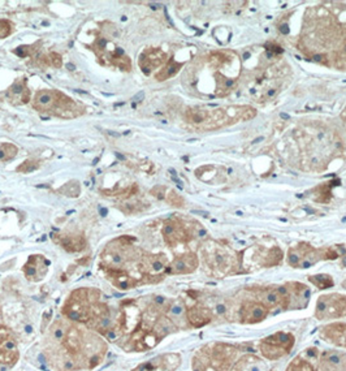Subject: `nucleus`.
I'll list each match as a JSON object with an SVG mask.
<instances>
[{
  "label": "nucleus",
  "mask_w": 346,
  "mask_h": 371,
  "mask_svg": "<svg viewBox=\"0 0 346 371\" xmlns=\"http://www.w3.org/2000/svg\"><path fill=\"white\" fill-rule=\"evenodd\" d=\"M315 315L318 319L346 315V297L341 295L322 296L316 305Z\"/></svg>",
  "instance_id": "1"
},
{
  "label": "nucleus",
  "mask_w": 346,
  "mask_h": 371,
  "mask_svg": "<svg viewBox=\"0 0 346 371\" xmlns=\"http://www.w3.org/2000/svg\"><path fill=\"white\" fill-rule=\"evenodd\" d=\"M268 315V309L263 304L249 302L245 304L241 309V320L243 323H259Z\"/></svg>",
  "instance_id": "2"
},
{
  "label": "nucleus",
  "mask_w": 346,
  "mask_h": 371,
  "mask_svg": "<svg viewBox=\"0 0 346 371\" xmlns=\"http://www.w3.org/2000/svg\"><path fill=\"white\" fill-rule=\"evenodd\" d=\"M198 266V259L194 254L181 255L173 260L172 264L168 267V272L171 274H189L193 272Z\"/></svg>",
  "instance_id": "3"
},
{
  "label": "nucleus",
  "mask_w": 346,
  "mask_h": 371,
  "mask_svg": "<svg viewBox=\"0 0 346 371\" xmlns=\"http://www.w3.org/2000/svg\"><path fill=\"white\" fill-rule=\"evenodd\" d=\"M167 59V55L160 50H149V51L143 52V55L141 56L139 60V65L142 68L145 74H150L151 69L155 66H159L160 64H163L164 60Z\"/></svg>",
  "instance_id": "4"
},
{
  "label": "nucleus",
  "mask_w": 346,
  "mask_h": 371,
  "mask_svg": "<svg viewBox=\"0 0 346 371\" xmlns=\"http://www.w3.org/2000/svg\"><path fill=\"white\" fill-rule=\"evenodd\" d=\"M163 235L167 244L171 245V247H174L177 243H182V241H187L189 240V237H187L186 232L183 231L182 227L174 222H167L164 224Z\"/></svg>",
  "instance_id": "5"
},
{
  "label": "nucleus",
  "mask_w": 346,
  "mask_h": 371,
  "mask_svg": "<svg viewBox=\"0 0 346 371\" xmlns=\"http://www.w3.org/2000/svg\"><path fill=\"white\" fill-rule=\"evenodd\" d=\"M187 319L193 327H203L211 320V311L206 308H191L187 310Z\"/></svg>",
  "instance_id": "6"
},
{
  "label": "nucleus",
  "mask_w": 346,
  "mask_h": 371,
  "mask_svg": "<svg viewBox=\"0 0 346 371\" xmlns=\"http://www.w3.org/2000/svg\"><path fill=\"white\" fill-rule=\"evenodd\" d=\"M64 345L68 351L70 352H78L81 348V340H80V333L76 328H70L69 332L66 333L65 340H64Z\"/></svg>",
  "instance_id": "7"
},
{
  "label": "nucleus",
  "mask_w": 346,
  "mask_h": 371,
  "mask_svg": "<svg viewBox=\"0 0 346 371\" xmlns=\"http://www.w3.org/2000/svg\"><path fill=\"white\" fill-rule=\"evenodd\" d=\"M310 281L316 285L319 289H327L333 287V280L329 275H316V276H310Z\"/></svg>",
  "instance_id": "8"
},
{
  "label": "nucleus",
  "mask_w": 346,
  "mask_h": 371,
  "mask_svg": "<svg viewBox=\"0 0 346 371\" xmlns=\"http://www.w3.org/2000/svg\"><path fill=\"white\" fill-rule=\"evenodd\" d=\"M287 371H315V369H314V366L308 361L301 360V358L298 357L291 362Z\"/></svg>",
  "instance_id": "9"
},
{
  "label": "nucleus",
  "mask_w": 346,
  "mask_h": 371,
  "mask_svg": "<svg viewBox=\"0 0 346 371\" xmlns=\"http://www.w3.org/2000/svg\"><path fill=\"white\" fill-rule=\"evenodd\" d=\"M180 68H181V64H178V62H171L170 65L167 66L166 69L162 70V72L156 74V80H159V81L167 80L168 77H172L173 74H176Z\"/></svg>",
  "instance_id": "10"
},
{
  "label": "nucleus",
  "mask_w": 346,
  "mask_h": 371,
  "mask_svg": "<svg viewBox=\"0 0 346 371\" xmlns=\"http://www.w3.org/2000/svg\"><path fill=\"white\" fill-rule=\"evenodd\" d=\"M52 101H54L52 94H50L49 91H42V93H38V95L35 98V107L47 108L49 106H51Z\"/></svg>",
  "instance_id": "11"
},
{
  "label": "nucleus",
  "mask_w": 346,
  "mask_h": 371,
  "mask_svg": "<svg viewBox=\"0 0 346 371\" xmlns=\"http://www.w3.org/2000/svg\"><path fill=\"white\" fill-rule=\"evenodd\" d=\"M62 247H65L69 251H78V250L83 249V241L81 237L78 239H64L61 241Z\"/></svg>",
  "instance_id": "12"
},
{
  "label": "nucleus",
  "mask_w": 346,
  "mask_h": 371,
  "mask_svg": "<svg viewBox=\"0 0 346 371\" xmlns=\"http://www.w3.org/2000/svg\"><path fill=\"white\" fill-rule=\"evenodd\" d=\"M208 114L204 110H190L187 112V120L191 123H202L207 119Z\"/></svg>",
  "instance_id": "13"
},
{
  "label": "nucleus",
  "mask_w": 346,
  "mask_h": 371,
  "mask_svg": "<svg viewBox=\"0 0 346 371\" xmlns=\"http://www.w3.org/2000/svg\"><path fill=\"white\" fill-rule=\"evenodd\" d=\"M17 154V149L13 145H3L0 147V160H9Z\"/></svg>",
  "instance_id": "14"
},
{
  "label": "nucleus",
  "mask_w": 346,
  "mask_h": 371,
  "mask_svg": "<svg viewBox=\"0 0 346 371\" xmlns=\"http://www.w3.org/2000/svg\"><path fill=\"white\" fill-rule=\"evenodd\" d=\"M150 267L154 272H160L163 271L166 267V259L163 258V255H155L154 258H151V262H150Z\"/></svg>",
  "instance_id": "15"
},
{
  "label": "nucleus",
  "mask_w": 346,
  "mask_h": 371,
  "mask_svg": "<svg viewBox=\"0 0 346 371\" xmlns=\"http://www.w3.org/2000/svg\"><path fill=\"white\" fill-rule=\"evenodd\" d=\"M39 167V163L37 162H25L24 166L18 167L17 171L18 172H25V174H28V172H33Z\"/></svg>",
  "instance_id": "16"
},
{
  "label": "nucleus",
  "mask_w": 346,
  "mask_h": 371,
  "mask_svg": "<svg viewBox=\"0 0 346 371\" xmlns=\"http://www.w3.org/2000/svg\"><path fill=\"white\" fill-rule=\"evenodd\" d=\"M124 262H125V258L122 257L120 253H112L111 255H110V264H111V266L117 267V266H121Z\"/></svg>",
  "instance_id": "17"
},
{
  "label": "nucleus",
  "mask_w": 346,
  "mask_h": 371,
  "mask_svg": "<svg viewBox=\"0 0 346 371\" xmlns=\"http://www.w3.org/2000/svg\"><path fill=\"white\" fill-rule=\"evenodd\" d=\"M54 337L56 341H64L66 337V331L64 330V327H56L54 330Z\"/></svg>",
  "instance_id": "18"
},
{
  "label": "nucleus",
  "mask_w": 346,
  "mask_h": 371,
  "mask_svg": "<svg viewBox=\"0 0 346 371\" xmlns=\"http://www.w3.org/2000/svg\"><path fill=\"white\" fill-rule=\"evenodd\" d=\"M104 336H106L107 340L116 341L118 337V332H117V330H115V328H110V330H107L106 332H104Z\"/></svg>",
  "instance_id": "19"
},
{
  "label": "nucleus",
  "mask_w": 346,
  "mask_h": 371,
  "mask_svg": "<svg viewBox=\"0 0 346 371\" xmlns=\"http://www.w3.org/2000/svg\"><path fill=\"white\" fill-rule=\"evenodd\" d=\"M168 201H170L173 206H178V207L183 206V199H182V198L178 197V195H177V194H174L173 191H172V193H171L170 199H168Z\"/></svg>",
  "instance_id": "20"
},
{
  "label": "nucleus",
  "mask_w": 346,
  "mask_h": 371,
  "mask_svg": "<svg viewBox=\"0 0 346 371\" xmlns=\"http://www.w3.org/2000/svg\"><path fill=\"white\" fill-rule=\"evenodd\" d=\"M154 304H155L156 308H166L168 306V300L166 297H162V296H156L155 299H154Z\"/></svg>",
  "instance_id": "21"
},
{
  "label": "nucleus",
  "mask_w": 346,
  "mask_h": 371,
  "mask_svg": "<svg viewBox=\"0 0 346 371\" xmlns=\"http://www.w3.org/2000/svg\"><path fill=\"white\" fill-rule=\"evenodd\" d=\"M10 90L13 91L14 94H21V93H22V85H21L20 82H16L13 86H12V89H10Z\"/></svg>",
  "instance_id": "22"
},
{
  "label": "nucleus",
  "mask_w": 346,
  "mask_h": 371,
  "mask_svg": "<svg viewBox=\"0 0 346 371\" xmlns=\"http://www.w3.org/2000/svg\"><path fill=\"white\" fill-rule=\"evenodd\" d=\"M52 58H55V59H52L54 62V65L55 66H61V59H60V56L58 54H52Z\"/></svg>",
  "instance_id": "23"
},
{
  "label": "nucleus",
  "mask_w": 346,
  "mask_h": 371,
  "mask_svg": "<svg viewBox=\"0 0 346 371\" xmlns=\"http://www.w3.org/2000/svg\"><path fill=\"white\" fill-rule=\"evenodd\" d=\"M52 314V310H49V311H46L45 314H43V328H45L46 326H47V323H49V315H51Z\"/></svg>",
  "instance_id": "24"
},
{
  "label": "nucleus",
  "mask_w": 346,
  "mask_h": 371,
  "mask_svg": "<svg viewBox=\"0 0 346 371\" xmlns=\"http://www.w3.org/2000/svg\"><path fill=\"white\" fill-rule=\"evenodd\" d=\"M64 369H65V370H68V371L73 370V369H74V364H73V361L68 360V361L64 362Z\"/></svg>",
  "instance_id": "25"
},
{
  "label": "nucleus",
  "mask_w": 346,
  "mask_h": 371,
  "mask_svg": "<svg viewBox=\"0 0 346 371\" xmlns=\"http://www.w3.org/2000/svg\"><path fill=\"white\" fill-rule=\"evenodd\" d=\"M104 47H106V41H104V39H99V41L97 42V45H95V49L103 50Z\"/></svg>",
  "instance_id": "26"
},
{
  "label": "nucleus",
  "mask_w": 346,
  "mask_h": 371,
  "mask_svg": "<svg viewBox=\"0 0 346 371\" xmlns=\"http://www.w3.org/2000/svg\"><path fill=\"white\" fill-rule=\"evenodd\" d=\"M99 362H101V361H99V357H94V358H91V360H90V368H95V366H98V365H99Z\"/></svg>",
  "instance_id": "27"
},
{
  "label": "nucleus",
  "mask_w": 346,
  "mask_h": 371,
  "mask_svg": "<svg viewBox=\"0 0 346 371\" xmlns=\"http://www.w3.org/2000/svg\"><path fill=\"white\" fill-rule=\"evenodd\" d=\"M143 97H145V93H143V91H139L137 95H134V97H133V102H139Z\"/></svg>",
  "instance_id": "28"
},
{
  "label": "nucleus",
  "mask_w": 346,
  "mask_h": 371,
  "mask_svg": "<svg viewBox=\"0 0 346 371\" xmlns=\"http://www.w3.org/2000/svg\"><path fill=\"white\" fill-rule=\"evenodd\" d=\"M280 30H281V33H284V34H288V33H289V28H288L287 24L281 25Z\"/></svg>",
  "instance_id": "29"
},
{
  "label": "nucleus",
  "mask_w": 346,
  "mask_h": 371,
  "mask_svg": "<svg viewBox=\"0 0 346 371\" xmlns=\"http://www.w3.org/2000/svg\"><path fill=\"white\" fill-rule=\"evenodd\" d=\"M233 83H234V82H233L232 80H227V81H225V86H227V87H231V86H232V85H233Z\"/></svg>",
  "instance_id": "30"
},
{
  "label": "nucleus",
  "mask_w": 346,
  "mask_h": 371,
  "mask_svg": "<svg viewBox=\"0 0 346 371\" xmlns=\"http://www.w3.org/2000/svg\"><path fill=\"white\" fill-rule=\"evenodd\" d=\"M314 59H315L316 62H322V59H324V56H323V55H316L315 58H314Z\"/></svg>",
  "instance_id": "31"
},
{
  "label": "nucleus",
  "mask_w": 346,
  "mask_h": 371,
  "mask_svg": "<svg viewBox=\"0 0 346 371\" xmlns=\"http://www.w3.org/2000/svg\"><path fill=\"white\" fill-rule=\"evenodd\" d=\"M39 361H41V362H42V364H45V362H46V360H45V356H43V354H41V356H39Z\"/></svg>",
  "instance_id": "32"
},
{
  "label": "nucleus",
  "mask_w": 346,
  "mask_h": 371,
  "mask_svg": "<svg viewBox=\"0 0 346 371\" xmlns=\"http://www.w3.org/2000/svg\"><path fill=\"white\" fill-rule=\"evenodd\" d=\"M101 214L103 216H106V214H107V210H106V208H101Z\"/></svg>",
  "instance_id": "33"
},
{
  "label": "nucleus",
  "mask_w": 346,
  "mask_h": 371,
  "mask_svg": "<svg viewBox=\"0 0 346 371\" xmlns=\"http://www.w3.org/2000/svg\"><path fill=\"white\" fill-rule=\"evenodd\" d=\"M260 141H263V137H259V138H256L255 141H254V143H258V142H260Z\"/></svg>",
  "instance_id": "34"
},
{
  "label": "nucleus",
  "mask_w": 346,
  "mask_h": 371,
  "mask_svg": "<svg viewBox=\"0 0 346 371\" xmlns=\"http://www.w3.org/2000/svg\"><path fill=\"white\" fill-rule=\"evenodd\" d=\"M115 154H116V156H117L118 159H121V160H124V159H125L124 156H122V155H120V154H118V153H115Z\"/></svg>",
  "instance_id": "35"
},
{
  "label": "nucleus",
  "mask_w": 346,
  "mask_h": 371,
  "mask_svg": "<svg viewBox=\"0 0 346 371\" xmlns=\"http://www.w3.org/2000/svg\"><path fill=\"white\" fill-rule=\"evenodd\" d=\"M66 66H68V69H70V70L74 69V65H72V64H68V65H66Z\"/></svg>",
  "instance_id": "36"
},
{
  "label": "nucleus",
  "mask_w": 346,
  "mask_h": 371,
  "mask_svg": "<svg viewBox=\"0 0 346 371\" xmlns=\"http://www.w3.org/2000/svg\"><path fill=\"white\" fill-rule=\"evenodd\" d=\"M31 330H33V328H31V326L26 327V332H31Z\"/></svg>",
  "instance_id": "37"
},
{
  "label": "nucleus",
  "mask_w": 346,
  "mask_h": 371,
  "mask_svg": "<svg viewBox=\"0 0 346 371\" xmlns=\"http://www.w3.org/2000/svg\"><path fill=\"white\" fill-rule=\"evenodd\" d=\"M281 118H283V119H289V116H288V115H285V114H281Z\"/></svg>",
  "instance_id": "38"
},
{
  "label": "nucleus",
  "mask_w": 346,
  "mask_h": 371,
  "mask_svg": "<svg viewBox=\"0 0 346 371\" xmlns=\"http://www.w3.org/2000/svg\"><path fill=\"white\" fill-rule=\"evenodd\" d=\"M344 52H345V54H346V45H345V47H344Z\"/></svg>",
  "instance_id": "39"
},
{
  "label": "nucleus",
  "mask_w": 346,
  "mask_h": 371,
  "mask_svg": "<svg viewBox=\"0 0 346 371\" xmlns=\"http://www.w3.org/2000/svg\"><path fill=\"white\" fill-rule=\"evenodd\" d=\"M1 341H3V340H0V343H1Z\"/></svg>",
  "instance_id": "40"
}]
</instances>
